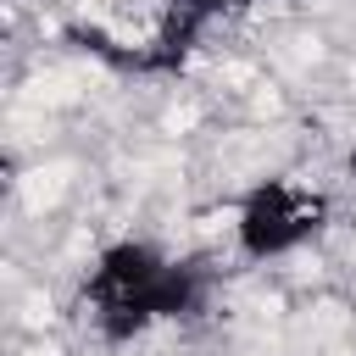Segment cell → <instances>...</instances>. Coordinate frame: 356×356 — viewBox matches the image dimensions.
I'll return each mask as SVG.
<instances>
[{"label": "cell", "instance_id": "3957f363", "mask_svg": "<svg viewBox=\"0 0 356 356\" xmlns=\"http://www.w3.org/2000/svg\"><path fill=\"white\" fill-rule=\"evenodd\" d=\"M172 6H178V11H189L200 28H211V17H222V11H228V6H239V0H172Z\"/></svg>", "mask_w": 356, "mask_h": 356}, {"label": "cell", "instance_id": "7a4b0ae2", "mask_svg": "<svg viewBox=\"0 0 356 356\" xmlns=\"http://www.w3.org/2000/svg\"><path fill=\"white\" fill-rule=\"evenodd\" d=\"M328 222V200L295 178H261L239 195L234 211V245L245 261H278L312 245Z\"/></svg>", "mask_w": 356, "mask_h": 356}, {"label": "cell", "instance_id": "6da1fadb", "mask_svg": "<svg viewBox=\"0 0 356 356\" xmlns=\"http://www.w3.org/2000/svg\"><path fill=\"white\" fill-rule=\"evenodd\" d=\"M206 261H172L150 239H117L83 273V317L106 345H128L156 323H184L206 306Z\"/></svg>", "mask_w": 356, "mask_h": 356}]
</instances>
